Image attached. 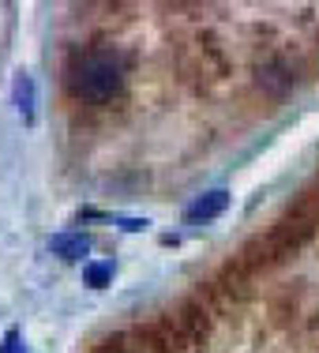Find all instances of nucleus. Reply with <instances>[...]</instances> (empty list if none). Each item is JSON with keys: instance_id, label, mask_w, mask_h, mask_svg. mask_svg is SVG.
Instances as JSON below:
<instances>
[{"instance_id": "1", "label": "nucleus", "mask_w": 319, "mask_h": 353, "mask_svg": "<svg viewBox=\"0 0 319 353\" xmlns=\"http://www.w3.org/2000/svg\"><path fill=\"white\" fill-rule=\"evenodd\" d=\"M68 83L87 102H105V98H113L124 87V64L109 49H90V53H79L72 61Z\"/></svg>"}, {"instance_id": "4", "label": "nucleus", "mask_w": 319, "mask_h": 353, "mask_svg": "<svg viewBox=\"0 0 319 353\" xmlns=\"http://www.w3.org/2000/svg\"><path fill=\"white\" fill-rule=\"evenodd\" d=\"M12 98H15V109H19L23 124H34V79L27 72H19L12 79Z\"/></svg>"}, {"instance_id": "5", "label": "nucleus", "mask_w": 319, "mask_h": 353, "mask_svg": "<svg viewBox=\"0 0 319 353\" xmlns=\"http://www.w3.org/2000/svg\"><path fill=\"white\" fill-rule=\"evenodd\" d=\"M49 248H53L56 256H64V259H83L90 252V241L83 237V233H61V237L49 241Z\"/></svg>"}, {"instance_id": "7", "label": "nucleus", "mask_w": 319, "mask_h": 353, "mask_svg": "<svg viewBox=\"0 0 319 353\" xmlns=\"http://www.w3.org/2000/svg\"><path fill=\"white\" fill-rule=\"evenodd\" d=\"M23 334H19V327H8V334H4V342H0V353H23Z\"/></svg>"}, {"instance_id": "6", "label": "nucleus", "mask_w": 319, "mask_h": 353, "mask_svg": "<svg viewBox=\"0 0 319 353\" xmlns=\"http://www.w3.org/2000/svg\"><path fill=\"white\" fill-rule=\"evenodd\" d=\"M83 282H87L90 290H105V285L113 282V263H109V259L87 263V267H83Z\"/></svg>"}, {"instance_id": "2", "label": "nucleus", "mask_w": 319, "mask_h": 353, "mask_svg": "<svg viewBox=\"0 0 319 353\" xmlns=\"http://www.w3.org/2000/svg\"><path fill=\"white\" fill-rule=\"evenodd\" d=\"M225 207H229V192H225V188H211V192L196 196L188 207H184V222H211V218L225 214Z\"/></svg>"}, {"instance_id": "8", "label": "nucleus", "mask_w": 319, "mask_h": 353, "mask_svg": "<svg viewBox=\"0 0 319 353\" xmlns=\"http://www.w3.org/2000/svg\"><path fill=\"white\" fill-rule=\"evenodd\" d=\"M102 353H116V350H102Z\"/></svg>"}, {"instance_id": "3", "label": "nucleus", "mask_w": 319, "mask_h": 353, "mask_svg": "<svg viewBox=\"0 0 319 353\" xmlns=\"http://www.w3.org/2000/svg\"><path fill=\"white\" fill-rule=\"evenodd\" d=\"M256 83L267 90V94H285V90L297 83V75H293V68L285 61H267L256 68Z\"/></svg>"}]
</instances>
